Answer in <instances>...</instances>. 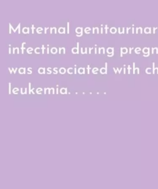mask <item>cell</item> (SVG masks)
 I'll list each match as a JSON object with an SVG mask.
<instances>
[{
  "instance_id": "1",
  "label": "cell",
  "mask_w": 158,
  "mask_h": 189,
  "mask_svg": "<svg viewBox=\"0 0 158 189\" xmlns=\"http://www.w3.org/2000/svg\"><path fill=\"white\" fill-rule=\"evenodd\" d=\"M67 25H68V33H69V23H67Z\"/></svg>"
}]
</instances>
